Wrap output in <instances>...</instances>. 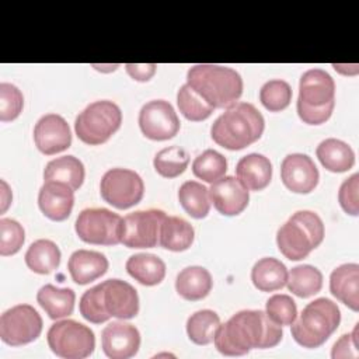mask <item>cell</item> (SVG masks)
Listing matches in <instances>:
<instances>
[{"label":"cell","mask_w":359,"mask_h":359,"mask_svg":"<svg viewBox=\"0 0 359 359\" xmlns=\"http://www.w3.org/2000/svg\"><path fill=\"white\" fill-rule=\"evenodd\" d=\"M283 337L282 327L262 310H241L220 324L215 334L216 349L226 356H241L251 349L276 346Z\"/></svg>","instance_id":"obj_1"},{"label":"cell","mask_w":359,"mask_h":359,"mask_svg":"<svg viewBox=\"0 0 359 359\" xmlns=\"http://www.w3.org/2000/svg\"><path fill=\"white\" fill-rule=\"evenodd\" d=\"M79 310L93 324L105 323L111 317L129 320L139 313V296L130 283L122 279H107L83 293Z\"/></svg>","instance_id":"obj_2"},{"label":"cell","mask_w":359,"mask_h":359,"mask_svg":"<svg viewBox=\"0 0 359 359\" xmlns=\"http://www.w3.org/2000/svg\"><path fill=\"white\" fill-rule=\"evenodd\" d=\"M264 128V116L252 104L236 102L213 122L210 136L227 150H241L257 142Z\"/></svg>","instance_id":"obj_3"},{"label":"cell","mask_w":359,"mask_h":359,"mask_svg":"<svg viewBox=\"0 0 359 359\" xmlns=\"http://www.w3.org/2000/svg\"><path fill=\"white\" fill-rule=\"evenodd\" d=\"M187 84L213 108H229L243 94V79L231 67L195 65L187 73Z\"/></svg>","instance_id":"obj_4"},{"label":"cell","mask_w":359,"mask_h":359,"mask_svg":"<svg viewBox=\"0 0 359 359\" xmlns=\"http://www.w3.org/2000/svg\"><path fill=\"white\" fill-rule=\"evenodd\" d=\"M335 107L334 79L323 69H310L299 81L297 115L307 125H321Z\"/></svg>","instance_id":"obj_5"},{"label":"cell","mask_w":359,"mask_h":359,"mask_svg":"<svg viewBox=\"0 0 359 359\" xmlns=\"http://www.w3.org/2000/svg\"><path fill=\"white\" fill-rule=\"evenodd\" d=\"M324 223L311 210L294 212L276 231L279 251L290 261L306 258L324 240Z\"/></svg>","instance_id":"obj_6"},{"label":"cell","mask_w":359,"mask_h":359,"mask_svg":"<svg viewBox=\"0 0 359 359\" xmlns=\"http://www.w3.org/2000/svg\"><path fill=\"white\" fill-rule=\"evenodd\" d=\"M341 311L332 300L318 297L310 302L292 324V337L303 348L321 346L338 328Z\"/></svg>","instance_id":"obj_7"},{"label":"cell","mask_w":359,"mask_h":359,"mask_svg":"<svg viewBox=\"0 0 359 359\" xmlns=\"http://www.w3.org/2000/svg\"><path fill=\"white\" fill-rule=\"evenodd\" d=\"M122 123L121 108L109 101L101 100L87 105L74 121L77 137L90 146L105 143Z\"/></svg>","instance_id":"obj_8"},{"label":"cell","mask_w":359,"mask_h":359,"mask_svg":"<svg viewBox=\"0 0 359 359\" xmlns=\"http://www.w3.org/2000/svg\"><path fill=\"white\" fill-rule=\"evenodd\" d=\"M46 339L50 351L65 359L88 358L95 348L94 332L90 327L74 320H62L52 324Z\"/></svg>","instance_id":"obj_9"},{"label":"cell","mask_w":359,"mask_h":359,"mask_svg":"<svg viewBox=\"0 0 359 359\" xmlns=\"http://www.w3.org/2000/svg\"><path fill=\"white\" fill-rule=\"evenodd\" d=\"M122 217L105 208H87L76 219V233L80 240L94 245H115L121 243Z\"/></svg>","instance_id":"obj_10"},{"label":"cell","mask_w":359,"mask_h":359,"mask_svg":"<svg viewBox=\"0 0 359 359\" xmlns=\"http://www.w3.org/2000/svg\"><path fill=\"white\" fill-rule=\"evenodd\" d=\"M102 199L116 209H129L139 203L144 194L142 177L133 170L111 168L100 182Z\"/></svg>","instance_id":"obj_11"},{"label":"cell","mask_w":359,"mask_h":359,"mask_svg":"<svg viewBox=\"0 0 359 359\" xmlns=\"http://www.w3.org/2000/svg\"><path fill=\"white\" fill-rule=\"evenodd\" d=\"M42 332V318L31 304H17L0 317V338L10 346L35 341Z\"/></svg>","instance_id":"obj_12"},{"label":"cell","mask_w":359,"mask_h":359,"mask_svg":"<svg viewBox=\"0 0 359 359\" xmlns=\"http://www.w3.org/2000/svg\"><path fill=\"white\" fill-rule=\"evenodd\" d=\"M167 215L160 209L137 210L122 217L121 243L128 248H151L158 244L160 227Z\"/></svg>","instance_id":"obj_13"},{"label":"cell","mask_w":359,"mask_h":359,"mask_svg":"<svg viewBox=\"0 0 359 359\" xmlns=\"http://www.w3.org/2000/svg\"><path fill=\"white\" fill-rule=\"evenodd\" d=\"M180 119L172 105L165 100H151L139 112V128L151 140H168L180 130Z\"/></svg>","instance_id":"obj_14"},{"label":"cell","mask_w":359,"mask_h":359,"mask_svg":"<svg viewBox=\"0 0 359 359\" xmlns=\"http://www.w3.org/2000/svg\"><path fill=\"white\" fill-rule=\"evenodd\" d=\"M280 178L283 185L294 194H310L318 184L320 172L307 154H287L280 164Z\"/></svg>","instance_id":"obj_15"},{"label":"cell","mask_w":359,"mask_h":359,"mask_svg":"<svg viewBox=\"0 0 359 359\" xmlns=\"http://www.w3.org/2000/svg\"><path fill=\"white\" fill-rule=\"evenodd\" d=\"M34 142L36 149L46 156L65 151L72 144L69 123L57 114L41 116L34 128Z\"/></svg>","instance_id":"obj_16"},{"label":"cell","mask_w":359,"mask_h":359,"mask_svg":"<svg viewBox=\"0 0 359 359\" xmlns=\"http://www.w3.org/2000/svg\"><path fill=\"white\" fill-rule=\"evenodd\" d=\"M101 348L111 359H129L140 348V332L129 323L112 321L101 331Z\"/></svg>","instance_id":"obj_17"},{"label":"cell","mask_w":359,"mask_h":359,"mask_svg":"<svg viewBox=\"0 0 359 359\" xmlns=\"http://www.w3.org/2000/svg\"><path fill=\"white\" fill-rule=\"evenodd\" d=\"M210 203L224 216H237L248 205V189L233 175L222 177L209 188Z\"/></svg>","instance_id":"obj_18"},{"label":"cell","mask_w":359,"mask_h":359,"mask_svg":"<svg viewBox=\"0 0 359 359\" xmlns=\"http://www.w3.org/2000/svg\"><path fill=\"white\" fill-rule=\"evenodd\" d=\"M74 205V191L56 181L43 182L38 194V206L41 212L53 222L66 220Z\"/></svg>","instance_id":"obj_19"},{"label":"cell","mask_w":359,"mask_h":359,"mask_svg":"<svg viewBox=\"0 0 359 359\" xmlns=\"http://www.w3.org/2000/svg\"><path fill=\"white\" fill-rule=\"evenodd\" d=\"M330 292L352 311L359 310V265L355 262L337 266L330 275Z\"/></svg>","instance_id":"obj_20"},{"label":"cell","mask_w":359,"mask_h":359,"mask_svg":"<svg viewBox=\"0 0 359 359\" xmlns=\"http://www.w3.org/2000/svg\"><path fill=\"white\" fill-rule=\"evenodd\" d=\"M108 259L104 254L91 250L74 251L67 262L69 273L77 285H87L101 278L108 271Z\"/></svg>","instance_id":"obj_21"},{"label":"cell","mask_w":359,"mask_h":359,"mask_svg":"<svg viewBox=\"0 0 359 359\" xmlns=\"http://www.w3.org/2000/svg\"><path fill=\"white\" fill-rule=\"evenodd\" d=\"M236 174L238 181L248 191H261L266 188L272 180V164L264 154L251 153L238 160Z\"/></svg>","instance_id":"obj_22"},{"label":"cell","mask_w":359,"mask_h":359,"mask_svg":"<svg viewBox=\"0 0 359 359\" xmlns=\"http://www.w3.org/2000/svg\"><path fill=\"white\" fill-rule=\"evenodd\" d=\"M213 280L210 272L199 265L187 266L180 271L175 279L177 293L189 302L205 299L212 290Z\"/></svg>","instance_id":"obj_23"},{"label":"cell","mask_w":359,"mask_h":359,"mask_svg":"<svg viewBox=\"0 0 359 359\" xmlns=\"http://www.w3.org/2000/svg\"><path fill=\"white\" fill-rule=\"evenodd\" d=\"M317 158L321 165L331 172H345L355 164V153L352 147L339 139H325L316 149Z\"/></svg>","instance_id":"obj_24"},{"label":"cell","mask_w":359,"mask_h":359,"mask_svg":"<svg viewBox=\"0 0 359 359\" xmlns=\"http://www.w3.org/2000/svg\"><path fill=\"white\" fill-rule=\"evenodd\" d=\"M36 302L45 310L49 318L59 320L73 313L76 293L70 287H56L48 283L38 290Z\"/></svg>","instance_id":"obj_25"},{"label":"cell","mask_w":359,"mask_h":359,"mask_svg":"<svg viewBox=\"0 0 359 359\" xmlns=\"http://www.w3.org/2000/svg\"><path fill=\"white\" fill-rule=\"evenodd\" d=\"M195 238V230L189 222L178 216H165L160 227L158 244L170 251L188 250Z\"/></svg>","instance_id":"obj_26"},{"label":"cell","mask_w":359,"mask_h":359,"mask_svg":"<svg viewBox=\"0 0 359 359\" xmlns=\"http://www.w3.org/2000/svg\"><path fill=\"white\" fill-rule=\"evenodd\" d=\"M126 272L144 286L158 285L165 276V264L161 258L149 252L130 255L126 261Z\"/></svg>","instance_id":"obj_27"},{"label":"cell","mask_w":359,"mask_h":359,"mask_svg":"<svg viewBox=\"0 0 359 359\" xmlns=\"http://www.w3.org/2000/svg\"><path fill=\"white\" fill-rule=\"evenodd\" d=\"M251 280L261 292H275L286 285L287 269L279 259L265 257L254 264L251 269Z\"/></svg>","instance_id":"obj_28"},{"label":"cell","mask_w":359,"mask_h":359,"mask_svg":"<svg viewBox=\"0 0 359 359\" xmlns=\"http://www.w3.org/2000/svg\"><path fill=\"white\" fill-rule=\"evenodd\" d=\"M84 165L74 156H62L50 160L43 170V181H56L69 185L73 191L79 189L84 181Z\"/></svg>","instance_id":"obj_29"},{"label":"cell","mask_w":359,"mask_h":359,"mask_svg":"<svg viewBox=\"0 0 359 359\" xmlns=\"http://www.w3.org/2000/svg\"><path fill=\"white\" fill-rule=\"evenodd\" d=\"M27 266L39 275L53 272L60 264V250L52 240L39 238L34 241L25 252Z\"/></svg>","instance_id":"obj_30"},{"label":"cell","mask_w":359,"mask_h":359,"mask_svg":"<svg viewBox=\"0 0 359 359\" xmlns=\"http://www.w3.org/2000/svg\"><path fill=\"white\" fill-rule=\"evenodd\" d=\"M289 292L297 297L306 299L317 294L323 287V273L318 268L304 264L292 268L286 280Z\"/></svg>","instance_id":"obj_31"},{"label":"cell","mask_w":359,"mask_h":359,"mask_svg":"<svg viewBox=\"0 0 359 359\" xmlns=\"http://www.w3.org/2000/svg\"><path fill=\"white\" fill-rule=\"evenodd\" d=\"M178 201L194 219H203L210 210L209 189L198 181H185L178 189Z\"/></svg>","instance_id":"obj_32"},{"label":"cell","mask_w":359,"mask_h":359,"mask_svg":"<svg viewBox=\"0 0 359 359\" xmlns=\"http://www.w3.org/2000/svg\"><path fill=\"white\" fill-rule=\"evenodd\" d=\"M220 325L219 316L209 309L195 311L187 320L188 338L196 345H208L215 339Z\"/></svg>","instance_id":"obj_33"},{"label":"cell","mask_w":359,"mask_h":359,"mask_svg":"<svg viewBox=\"0 0 359 359\" xmlns=\"http://www.w3.org/2000/svg\"><path fill=\"white\" fill-rule=\"evenodd\" d=\"M189 164V156L180 146H168L157 151L153 160L154 170L164 178H175L181 175Z\"/></svg>","instance_id":"obj_34"},{"label":"cell","mask_w":359,"mask_h":359,"mask_svg":"<svg viewBox=\"0 0 359 359\" xmlns=\"http://www.w3.org/2000/svg\"><path fill=\"white\" fill-rule=\"evenodd\" d=\"M226 171H227L226 157L213 149H208L202 151L199 156L195 157L192 163L194 175L209 184H213L222 177H224Z\"/></svg>","instance_id":"obj_35"},{"label":"cell","mask_w":359,"mask_h":359,"mask_svg":"<svg viewBox=\"0 0 359 359\" xmlns=\"http://www.w3.org/2000/svg\"><path fill=\"white\" fill-rule=\"evenodd\" d=\"M177 105L180 112L188 121H194V122H201L208 119L215 109L199 94H196L187 83L177 93Z\"/></svg>","instance_id":"obj_36"},{"label":"cell","mask_w":359,"mask_h":359,"mask_svg":"<svg viewBox=\"0 0 359 359\" xmlns=\"http://www.w3.org/2000/svg\"><path fill=\"white\" fill-rule=\"evenodd\" d=\"M259 101L269 112L283 111L292 101V88L285 80H269L259 90Z\"/></svg>","instance_id":"obj_37"},{"label":"cell","mask_w":359,"mask_h":359,"mask_svg":"<svg viewBox=\"0 0 359 359\" xmlns=\"http://www.w3.org/2000/svg\"><path fill=\"white\" fill-rule=\"evenodd\" d=\"M266 316L278 325H292L297 318V307L294 300L289 294H273L265 304Z\"/></svg>","instance_id":"obj_38"},{"label":"cell","mask_w":359,"mask_h":359,"mask_svg":"<svg viewBox=\"0 0 359 359\" xmlns=\"http://www.w3.org/2000/svg\"><path fill=\"white\" fill-rule=\"evenodd\" d=\"M25 240L22 226L14 219H0V255L8 257L17 254Z\"/></svg>","instance_id":"obj_39"},{"label":"cell","mask_w":359,"mask_h":359,"mask_svg":"<svg viewBox=\"0 0 359 359\" xmlns=\"http://www.w3.org/2000/svg\"><path fill=\"white\" fill-rule=\"evenodd\" d=\"M24 107L22 93L10 83L0 84V121L10 122L18 118Z\"/></svg>","instance_id":"obj_40"},{"label":"cell","mask_w":359,"mask_h":359,"mask_svg":"<svg viewBox=\"0 0 359 359\" xmlns=\"http://www.w3.org/2000/svg\"><path fill=\"white\" fill-rule=\"evenodd\" d=\"M359 174H352L346 178L338 191V202L342 210L351 216L359 215Z\"/></svg>","instance_id":"obj_41"},{"label":"cell","mask_w":359,"mask_h":359,"mask_svg":"<svg viewBox=\"0 0 359 359\" xmlns=\"http://www.w3.org/2000/svg\"><path fill=\"white\" fill-rule=\"evenodd\" d=\"M358 324H355V328L351 334H344L332 346L331 358H358Z\"/></svg>","instance_id":"obj_42"},{"label":"cell","mask_w":359,"mask_h":359,"mask_svg":"<svg viewBox=\"0 0 359 359\" xmlns=\"http://www.w3.org/2000/svg\"><path fill=\"white\" fill-rule=\"evenodd\" d=\"M126 73L136 81H149L157 69V65L154 63H143V65H137V63H128L125 65Z\"/></svg>","instance_id":"obj_43"},{"label":"cell","mask_w":359,"mask_h":359,"mask_svg":"<svg viewBox=\"0 0 359 359\" xmlns=\"http://www.w3.org/2000/svg\"><path fill=\"white\" fill-rule=\"evenodd\" d=\"M1 187H3V189H1V213H4L13 199V195H11V191L8 189V185L3 180H1Z\"/></svg>","instance_id":"obj_44"}]
</instances>
